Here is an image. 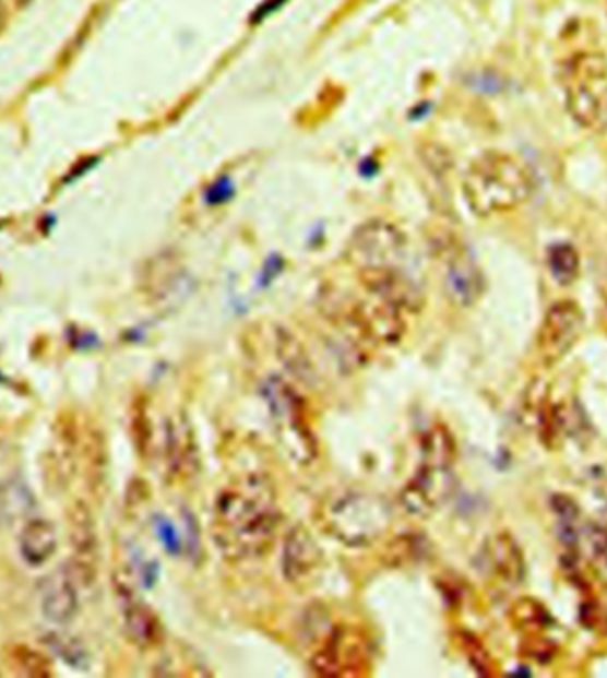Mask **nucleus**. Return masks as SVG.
I'll list each match as a JSON object with an SVG mask.
<instances>
[{"mask_svg":"<svg viewBox=\"0 0 607 678\" xmlns=\"http://www.w3.org/2000/svg\"><path fill=\"white\" fill-rule=\"evenodd\" d=\"M283 522L274 481L261 473L231 479L214 503L212 535L231 563L260 560L274 546Z\"/></svg>","mask_w":607,"mask_h":678,"instance_id":"1","label":"nucleus"},{"mask_svg":"<svg viewBox=\"0 0 607 678\" xmlns=\"http://www.w3.org/2000/svg\"><path fill=\"white\" fill-rule=\"evenodd\" d=\"M533 190L535 181L526 164L498 150L471 162L462 181L465 204L478 217L513 212L529 201Z\"/></svg>","mask_w":607,"mask_h":678,"instance_id":"2","label":"nucleus"},{"mask_svg":"<svg viewBox=\"0 0 607 678\" xmlns=\"http://www.w3.org/2000/svg\"><path fill=\"white\" fill-rule=\"evenodd\" d=\"M421 453V464L408 479L400 499L408 513L425 518L441 507L453 489L455 439L447 427L436 425L422 439Z\"/></svg>","mask_w":607,"mask_h":678,"instance_id":"3","label":"nucleus"},{"mask_svg":"<svg viewBox=\"0 0 607 678\" xmlns=\"http://www.w3.org/2000/svg\"><path fill=\"white\" fill-rule=\"evenodd\" d=\"M320 519L329 535L348 547H368L376 544L390 530V504L376 493H340L323 504Z\"/></svg>","mask_w":607,"mask_h":678,"instance_id":"4","label":"nucleus"},{"mask_svg":"<svg viewBox=\"0 0 607 678\" xmlns=\"http://www.w3.org/2000/svg\"><path fill=\"white\" fill-rule=\"evenodd\" d=\"M564 107L583 129L597 127L607 107V58L600 52H579L563 72Z\"/></svg>","mask_w":607,"mask_h":678,"instance_id":"5","label":"nucleus"},{"mask_svg":"<svg viewBox=\"0 0 607 678\" xmlns=\"http://www.w3.org/2000/svg\"><path fill=\"white\" fill-rule=\"evenodd\" d=\"M263 396L271 411L277 436L289 455L300 464L313 461L319 453V447L304 411L300 394L279 377H271L263 382Z\"/></svg>","mask_w":607,"mask_h":678,"instance_id":"6","label":"nucleus"},{"mask_svg":"<svg viewBox=\"0 0 607 678\" xmlns=\"http://www.w3.org/2000/svg\"><path fill=\"white\" fill-rule=\"evenodd\" d=\"M428 243L442 269V281L451 300L461 306H473L484 295L485 279L469 247L448 231L433 233Z\"/></svg>","mask_w":607,"mask_h":678,"instance_id":"7","label":"nucleus"},{"mask_svg":"<svg viewBox=\"0 0 607 678\" xmlns=\"http://www.w3.org/2000/svg\"><path fill=\"white\" fill-rule=\"evenodd\" d=\"M348 242V254L359 271L398 266L407 246L404 233L380 218L361 224Z\"/></svg>","mask_w":607,"mask_h":678,"instance_id":"8","label":"nucleus"},{"mask_svg":"<svg viewBox=\"0 0 607 678\" xmlns=\"http://www.w3.org/2000/svg\"><path fill=\"white\" fill-rule=\"evenodd\" d=\"M370 646L356 629H336L313 655L311 669L320 677H359L370 669Z\"/></svg>","mask_w":607,"mask_h":678,"instance_id":"9","label":"nucleus"},{"mask_svg":"<svg viewBox=\"0 0 607 678\" xmlns=\"http://www.w3.org/2000/svg\"><path fill=\"white\" fill-rule=\"evenodd\" d=\"M68 536L72 546V572L84 586L95 584L100 570V538L91 508L76 501L68 513Z\"/></svg>","mask_w":607,"mask_h":678,"instance_id":"10","label":"nucleus"},{"mask_svg":"<svg viewBox=\"0 0 607 678\" xmlns=\"http://www.w3.org/2000/svg\"><path fill=\"white\" fill-rule=\"evenodd\" d=\"M584 328L583 309L572 300L556 302L538 331V352L546 362L560 361L574 347Z\"/></svg>","mask_w":607,"mask_h":678,"instance_id":"11","label":"nucleus"},{"mask_svg":"<svg viewBox=\"0 0 607 678\" xmlns=\"http://www.w3.org/2000/svg\"><path fill=\"white\" fill-rule=\"evenodd\" d=\"M164 461L167 475L178 481L192 479L200 471V448L194 428L183 413L175 414L164 423Z\"/></svg>","mask_w":607,"mask_h":678,"instance_id":"12","label":"nucleus"},{"mask_svg":"<svg viewBox=\"0 0 607 678\" xmlns=\"http://www.w3.org/2000/svg\"><path fill=\"white\" fill-rule=\"evenodd\" d=\"M119 609L123 618L124 632L133 645L141 650H152L164 641V627L157 612L150 604L138 597L127 583L116 584Z\"/></svg>","mask_w":607,"mask_h":678,"instance_id":"13","label":"nucleus"},{"mask_svg":"<svg viewBox=\"0 0 607 678\" xmlns=\"http://www.w3.org/2000/svg\"><path fill=\"white\" fill-rule=\"evenodd\" d=\"M323 567L322 547L308 527L294 526L283 546V574L295 586H308Z\"/></svg>","mask_w":607,"mask_h":678,"instance_id":"14","label":"nucleus"},{"mask_svg":"<svg viewBox=\"0 0 607 678\" xmlns=\"http://www.w3.org/2000/svg\"><path fill=\"white\" fill-rule=\"evenodd\" d=\"M39 607L53 626H68L79 615V592L72 570L59 569L48 575Z\"/></svg>","mask_w":607,"mask_h":678,"instance_id":"15","label":"nucleus"},{"mask_svg":"<svg viewBox=\"0 0 607 678\" xmlns=\"http://www.w3.org/2000/svg\"><path fill=\"white\" fill-rule=\"evenodd\" d=\"M20 556L31 567H41L58 550V533L52 522L45 519H29L19 536Z\"/></svg>","mask_w":607,"mask_h":678,"instance_id":"16","label":"nucleus"},{"mask_svg":"<svg viewBox=\"0 0 607 678\" xmlns=\"http://www.w3.org/2000/svg\"><path fill=\"white\" fill-rule=\"evenodd\" d=\"M547 265H549L550 275L563 286L574 283L578 279L579 271H581L579 252L575 251L574 246L567 242L555 243V246L549 247Z\"/></svg>","mask_w":607,"mask_h":678,"instance_id":"17","label":"nucleus"},{"mask_svg":"<svg viewBox=\"0 0 607 678\" xmlns=\"http://www.w3.org/2000/svg\"><path fill=\"white\" fill-rule=\"evenodd\" d=\"M33 507V493L25 487L24 481L11 479L0 489V513L4 518L13 519V521L25 519Z\"/></svg>","mask_w":607,"mask_h":678,"instance_id":"18","label":"nucleus"},{"mask_svg":"<svg viewBox=\"0 0 607 678\" xmlns=\"http://www.w3.org/2000/svg\"><path fill=\"white\" fill-rule=\"evenodd\" d=\"M489 560L492 563L493 570L499 575H503V578L513 579L515 574L521 575V552L507 536H496L493 538L489 547Z\"/></svg>","mask_w":607,"mask_h":678,"instance_id":"19","label":"nucleus"},{"mask_svg":"<svg viewBox=\"0 0 607 678\" xmlns=\"http://www.w3.org/2000/svg\"><path fill=\"white\" fill-rule=\"evenodd\" d=\"M11 664L20 674L33 678L53 677L52 663L38 650L27 645H15L10 652Z\"/></svg>","mask_w":607,"mask_h":678,"instance_id":"20","label":"nucleus"},{"mask_svg":"<svg viewBox=\"0 0 607 678\" xmlns=\"http://www.w3.org/2000/svg\"><path fill=\"white\" fill-rule=\"evenodd\" d=\"M53 650H58V654L68 664H72L76 669H84L86 666V652L72 638H61V635H52Z\"/></svg>","mask_w":607,"mask_h":678,"instance_id":"21","label":"nucleus"},{"mask_svg":"<svg viewBox=\"0 0 607 678\" xmlns=\"http://www.w3.org/2000/svg\"><path fill=\"white\" fill-rule=\"evenodd\" d=\"M5 24H8V5L5 0H0V34L4 31Z\"/></svg>","mask_w":607,"mask_h":678,"instance_id":"22","label":"nucleus"},{"mask_svg":"<svg viewBox=\"0 0 607 678\" xmlns=\"http://www.w3.org/2000/svg\"><path fill=\"white\" fill-rule=\"evenodd\" d=\"M10 2L15 5V8H19V10H22L25 5H29L33 0H10Z\"/></svg>","mask_w":607,"mask_h":678,"instance_id":"23","label":"nucleus"}]
</instances>
